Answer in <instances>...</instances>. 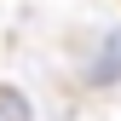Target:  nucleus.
<instances>
[{
  "label": "nucleus",
  "mask_w": 121,
  "mask_h": 121,
  "mask_svg": "<svg viewBox=\"0 0 121 121\" xmlns=\"http://www.w3.org/2000/svg\"><path fill=\"white\" fill-rule=\"evenodd\" d=\"M86 81H92V86L121 81V29H110V35H104V46H98V58H92V69H86Z\"/></svg>",
  "instance_id": "obj_1"
},
{
  "label": "nucleus",
  "mask_w": 121,
  "mask_h": 121,
  "mask_svg": "<svg viewBox=\"0 0 121 121\" xmlns=\"http://www.w3.org/2000/svg\"><path fill=\"white\" fill-rule=\"evenodd\" d=\"M0 121H35L29 98L17 92V86H6V81H0Z\"/></svg>",
  "instance_id": "obj_2"
}]
</instances>
